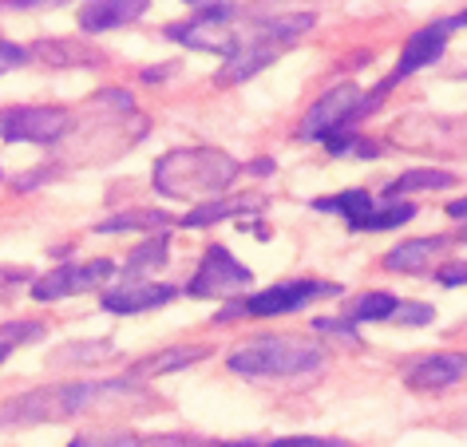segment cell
Listing matches in <instances>:
<instances>
[{"label": "cell", "instance_id": "cell-32", "mask_svg": "<svg viewBox=\"0 0 467 447\" xmlns=\"http://www.w3.org/2000/svg\"><path fill=\"white\" fill-rule=\"evenodd\" d=\"M139 447H186L182 435H147V440H139Z\"/></svg>", "mask_w": 467, "mask_h": 447}, {"label": "cell", "instance_id": "cell-6", "mask_svg": "<svg viewBox=\"0 0 467 447\" xmlns=\"http://www.w3.org/2000/svg\"><path fill=\"white\" fill-rule=\"evenodd\" d=\"M360 99H365V91L353 88V84H341V88L325 91V96L309 108L306 120H301V139H309V143H325V139L348 131V127L360 120Z\"/></svg>", "mask_w": 467, "mask_h": 447}, {"label": "cell", "instance_id": "cell-14", "mask_svg": "<svg viewBox=\"0 0 467 447\" xmlns=\"http://www.w3.org/2000/svg\"><path fill=\"white\" fill-rule=\"evenodd\" d=\"M147 13V0H88L79 8V28L88 36H99V32H111V28H123L139 20Z\"/></svg>", "mask_w": 467, "mask_h": 447}, {"label": "cell", "instance_id": "cell-3", "mask_svg": "<svg viewBox=\"0 0 467 447\" xmlns=\"http://www.w3.org/2000/svg\"><path fill=\"white\" fill-rule=\"evenodd\" d=\"M325 360V352L317 345L289 333H262L242 340L238 348L226 357L230 372L250 376V380H277V376H306L317 372Z\"/></svg>", "mask_w": 467, "mask_h": 447}, {"label": "cell", "instance_id": "cell-28", "mask_svg": "<svg viewBox=\"0 0 467 447\" xmlns=\"http://www.w3.org/2000/svg\"><path fill=\"white\" fill-rule=\"evenodd\" d=\"M36 337H44V325H36V321H16V325L0 328V340H8V345H16V340H36Z\"/></svg>", "mask_w": 467, "mask_h": 447}, {"label": "cell", "instance_id": "cell-30", "mask_svg": "<svg viewBox=\"0 0 467 447\" xmlns=\"http://www.w3.org/2000/svg\"><path fill=\"white\" fill-rule=\"evenodd\" d=\"M270 447H345L333 440H313V435H289V440H274Z\"/></svg>", "mask_w": 467, "mask_h": 447}, {"label": "cell", "instance_id": "cell-19", "mask_svg": "<svg viewBox=\"0 0 467 447\" xmlns=\"http://www.w3.org/2000/svg\"><path fill=\"white\" fill-rule=\"evenodd\" d=\"M167 226H174V218L167 214V210H150V206H135V210H119L115 218H108V222H99L96 226V234H127V230H167Z\"/></svg>", "mask_w": 467, "mask_h": 447}, {"label": "cell", "instance_id": "cell-20", "mask_svg": "<svg viewBox=\"0 0 467 447\" xmlns=\"http://www.w3.org/2000/svg\"><path fill=\"white\" fill-rule=\"evenodd\" d=\"M171 242H167V230L155 234V238H147L139 250L127 254V265H123V277H139V274H155V269H162L171 262Z\"/></svg>", "mask_w": 467, "mask_h": 447}, {"label": "cell", "instance_id": "cell-2", "mask_svg": "<svg viewBox=\"0 0 467 447\" xmlns=\"http://www.w3.org/2000/svg\"><path fill=\"white\" fill-rule=\"evenodd\" d=\"M242 174V162L230 159L226 151L214 147H186L171 151L155 162V191L162 198H179V203H210L222 198V191H230V182Z\"/></svg>", "mask_w": 467, "mask_h": 447}, {"label": "cell", "instance_id": "cell-36", "mask_svg": "<svg viewBox=\"0 0 467 447\" xmlns=\"http://www.w3.org/2000/svg\"><path fill=\"white\" fill-rule=\"evenodd\" d=\"M8 352H13V345H8V340H0V364L8 360Z\"/></svg>", "mask_w": 467, "mask_h": 447}, {"label": "cell", "instance_id": "cell-10", "mask_svg": "<svg viewBox=\"0 0 467 447\" xmlns=\"http://www.w3.org/2000/svg\"><path fill=\"white\" fill-rule=\"evenodd\" d=\"M115 265L111 262H91V265H60L52 274H44L32 281V297L36 301H60V297H76L91 286H99L103 277H111Z\"/></svg>", "mask_w": 467, "mask_h": 447}, {"label": "cell", "instance_id": "cell-31", "mask_svg": "<svg viewBox=\"0 0 467 447\" xmlns=\"http://www.w3.org/2000/svg\"><path fill=\"white\" fill-rule=\"evenodd\" d=\"M60 5H72V0H0V8H20V13H32V8H60Z\"/></svg>", "mask_w": 467, "mask_h": 447}, {"label": "cell", "instance_id": "cell-34", "mask_svg": "<svg viewBox=\"0 0 467 447\" xmlns=\"http://www.w3.org/2000/svg\"><path fill=\"white\" fill-rule=\"evenodd\" d=\"M448 214L451 218H467V198H455V203L448 206Z\"/></svg>", "mask_w": 467, "mask_h": 447}, {"label": "cell", "instance_id": "cell-37", "mask_svg": "<svg viewBox=\"0 0 467 447\" xmlns=\"http://www.w3.org/2000/svg\"><path fill=\"white\" fill-rule=\"evenodd\" d=\"M463 25H467V8H463L460 16H451V28H463Z\"/></svg>", "mask_w": 467, "mask_h": 447}, {"label": "cell", "instance_id": "cell-15", "mask_svg": "<svg viewBox=\"0 0 467 447\" xmlns=\"http://www.w3.org/2000/svg\"><path fill=\"white\" fill-rule=\"evenodd\" d=\"M448 250V238H412L400 242L396 250H389L384 257V269L389 274H424V269L436 265V257Z\"/></svg>", "mask_w": 467, "mask_h": 447}, {"label": "cell", "instance_id": "cell-23", "mask_svg": "<svg viewBox=\"0 0 467 447\" xmlns=\"http://www.w3.org/2000/svg\"><path fill=\"white\" fill-rule=\"evenodd\" d=\"M392 309H396V297H389V293H365V297L353 301V309L345 317L353 325H365V321H389Z\"/></svg>", "mask_w": 467, "mask_h": 447}, {"label": "cell", "instance_id": "cell-24", "mask_svg": "<svg viewBox=\"0 0 467 447\" xmlns=\"http://www.w3.org/2000/svg\"><path fill=\"white\" fill-rule=\"evenodd\" d=\"M389 321L392 325H428V321H436V309H431V305H420V301H396Z\"/></svg>", "mask_w": 467, "mask_h": 447}, {"label": "cell", "instance_id": "cell-4", "mask_svg": "<svg viewBox=\"0 0 467 447\" xmlns=\"http://www.w3.org/2000/svg\"><path fill=\"white\" fill-rule=\"evenodd\" d=\"M238 16V5H214V8H202L194 20H186V25H167L162 28V36L174 40V44H186V48L194 52H218L222 60L234 56L238 48V32H230L226 25Z\"/></svg>", "mask_w": 467, "mask_h": 447}, {"label": "cell", "instance_id": "cell-17", "mask_svg": "<svg viewBox=\"0 0 467 447\" xmlns=\"http://www.w3.org/2000/svg\"><path fill=\"white\" fill-rule=\"evenodd\" d=\"M32 60H40L48 68H84V64H99L103 56L76 40H40L36 48H32Z\"/></svg>", "mask_w": 467, "mask_h": 447}, {"label": "cell", "instance_id": "cell-21", "mask_svg": "<svg viewBox=\"0 0 467 447\" xmlns=\"http://www.w3.org/2000/svg\"><path fill=\"white\" fill-rule=\"evenodd\" d=\"M206 348L202 345H191V348H167L162 357H150V360H139L135 372L139 376H159V372H174V369H186V364L202 360Z\"/></svg>", "mask_w": 467, "mask_h": 447}, {"label": "cell", "instance_id": "cell-22", "mask_svg": "<svg viewBox=\"0 0 467 447\" xmlns=\"http://www.w3.org/2000/svg\"><path fill=\"white\" fill-rule=\"evenodd\" d=\"M115 345L111 340H79V345H67L52 357V364H96V360H111Z\"/></svg>", "mask_w": 467, "mask_h": 447}, {"label": "cell", "instance_id": "cell-29", "mask_svg": "<svg viewBox=\"0 0 467 447\" xmlns=\"http://www.w3.org/2000/svg\"><path fill=\"white\" fill-rule=\"evenodd\" d=\"M436 281H440V286H448V289L467 286V257H455V262L440 265V269H436Z\"/></svg>", "mask_w": 467, "mask_h": 447}, {"label": "cell", "instance_id": "cell-26", "mask_svg": "<svg viewBox=\"0 0 467 447\" xmlns=\"http://www.w3.org/2000/svg\"><path fill=\"white\" fill-rule=\"evenodd\" d=\"M313 328H317V333H329V337H341V340H348V345H357V340H360L348 317H317Z\"/></svg>", "mask_w": 467, "mask_h": 447}, {"label": "cell", "instance_id": "cell-33", "mask_svg": "<svg viewBox=\"0 0 467 447\" xmlns=\"http://www.w3.org/2000/svg\"><path fill=\"white\" fill-rule=\"evenodd\" d=\"M250 171H254V174H270V171H274V159H254Z\"/></svg>", "mask_w": 467, "mask_h": 447}, {"label": "cell", "instance_id": "cell-25", "mask_svg": "<svg viewBox=\"0 0 467 447\" xmlns=\"http://www.w3.org/2000/svg\"><path fill=\"white\" fill-rule=\"evenodd\" d=\"M67 447H139V435L108 431V435H76Z\"/></svg>", "mask_w": 467, "mask_h": 447}, {"label": "cell", "instance_id": "cell-5", "mask_svg": "<svg viewBox=\"0 0 467 447\" xmlns=\"http://www.w3.org/2000/svg\"><path fill=\"white\" fill-rule=\"evenodd\" d=\"M317 210H337L348 222V230H396L416 218V206L408 203L377 206V198L368 191H341L337 198H321Z\"/></svg>", "mask_w": 467, "mask_h": 447}, {"label": "cell", "instance_id": "cell-1", "mask_svg": "<svg viewBox=\"0 0 467 447\" xmlns=\"http://www.w3.org/2000/svg\"><path fill=\"white\" fill-rule=\"evenodd\" d=\"M135 392V380H76V384H44L25 396L0 404V428H28V423L76 420L103 400Z\"/></svg>", "mask_w": 467, "mask_h": 447}, {"label": "cell", "instance_id": "cell-13", "mask_svg": "<svg viewBox=\"0 0 467 447\" xmlns=\"http://www.w3.org/2000/svg\"><path fill=\"white\" fill-rule=\"evenodd\" d=\"M460 376H467V352H436L408 369V384L416 392H443V388L460 384Z\"/></svg>", "mask_w": 467, "mask_h": 447}, {"label": "cell", "instance_id": "cell-18", "mask_svg": "<svg viewBox=\"0 0 467 447\" xmlns=\"http://www.w3.org/2000/svg\"><path fill=\"white\" fill-rule=\"evenodd\" d=\"M455 186V174L451 171H436V167H420V171H408L400 179H392L384 186V198L389 203H400L404 194H416V191H448Z\"/></svg>", "mask_w": 467, "mask_h": 447}, {"label": "cell", "instance_id": "cell-11", "mask_svg": "<svg viewBox=\"0 0 467 447\" xmlns=\"http://www.w3.org/2000/svg\"><path fill=\"white\" fill-rule=\"evenodd\" d=\"M179 286H155V281H119V286L103 289V309L108 313H119V317H131V313H147V309H159L179 297Z\"/></svg>", "mask_w": 467, "mask_h": 447}, {"label": "cell", "instance_id": "cell-8", "mask_svg": "<svg viewBox=\"0 0 467 447\" xmlns=\"http://www.w3.org/2000/svg\"><path fill=\"white\" fill-rule=\"evenodd\" d=\"M337 293H341V286H333V281H313V277L282 281V286H270V289H258V293H250V297H242V313H250V317L297 313L321 297H337Z\"/></svg>", "mask_w": 467, "mask_h": 447}, {"label": "cell", "instance_id": "cell-16", "mask_svg": "<svg viewBox=\"0 0 467 447\" xmlns=\"http://www.w3.org/2000/svg\"><path fill=\"white\" fill-rule=\"evenodd\" d=\"M250 210H262V198H210V203H198L191 214H182L179 226H186V230H202V226H214V222L250 214Z\"/></svg>", "mask_w": 467, "mask_h": 447}, {"label": "cell", "instance_id": "cell-7", "mask_svg": "<svg viewBox=\"0 0 467 447\" xmlns=\"http://www.w3.org/2000/svg\"><path fill=\"white\" fill-rule=\"evenodd\" d=\"M72 131V115L64 108H8L0 111V139L5 143H60Z\"/></svg>", "mask_w": 467, "mask_h": 447}, {"label": "cell", "instance_id": "cell-12", "mask_svg": "<svg viewBox=\"0 0 467 447\" xmlns=\"http://www.w3.org/2000/svg\"><path fill=\"white\" fill-rule=\"evenodd\" d=\"M448 32H451V20H436V25L412 32L408 44H404V52H400V64H396V72L389 76L392 84H400V79H408V76H416L420 68L436 64L440 56H443V48H448Z\"/></svg>", "mask_w": 467, "mask_h": 447}, {"label": "cell", "instance_id": "cell-27", "mask_svg": "<svg viewBox=\"0 0 467 447\" xmlns=\"http://www.w3.org/2000/svg\"><path fill=\"white\" fill-rule=\"evenodd\" d=\"M32 60V48H20V44L0 40V72H13V68H25Z\"/></svg>", "mask_w": 467, "mask_h": 447}, {"label": "cell", "instance_id": "cell-9", "mask_svg": "<svg viewBox=\"0 0 467 447\" xmlns=\"http://www.w3.org/2000/svg\"><path fill=\"white\" fill-rule=\"evenodd\" d=\"M250 286H254L250 269L242 265L226 245H210L198 274L186 281V293H191V297H234V293H242Z\"/></svg>", "mask_w": 467, "mask_h": 447}, {"label": "cell", "instance_id": "cell-35", "mask_svg": "<svg viewBox=\"0 0 467 447\" xmlns=\"http://www.w3.org/2000/svg\"><path fill=\"white\" fill-rule=\"evenodd\" d=\"M182 5H191V8H198V13H202V8H214V5H226V0H182Z\"/></svg>", "mask_w": 467, "mask_h": 447}]
</instances>
